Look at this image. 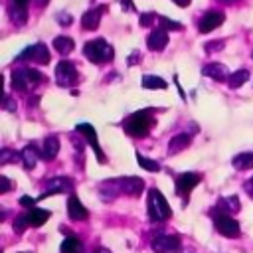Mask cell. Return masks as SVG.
<instances>
[{
  "label": "cell",
  "mask_w": 253,
  "mask_h": 253,
  "mask_svg": "<svg viewBox=\"0 0 253 253\" xmlns=\"http://www.w3.org/2000/svg\"><path fill=\"white\" fill-rule=\"evenodd\" d=\"M154 125V117L148 111H136L125 119V132L132 138H142L150 132Z\"/></svg>",
  "instance_id": "1"
},
{
  "label": "cell",
  "mask_w": 253,
  "mask_h": 253,
  "mask_svg": "<svg viewBox=\"0 0 253 253\" xmlns=\"http://www.w3.org/2000/svg\"><path fill=\"white\" fill-rule=\"evenodd\" d=\"M43 81V75L32 67H18L12 71V87L20 93H28Z\"/></svg>",
  "instance_id": "2"
},
{
  "label": "cell",
  "mask_w": 253,
  "mask_h": 253,
  "mask_svg": "<svg viewBox=\"0 0 253 253\" xmlns=\"http://www.w3.org/2000/svg\"><path fill=\"white\" fill-rule=\"evenodd\" d=\"M83 55L91 63H107V61H111L115 57V49L103 38H97V40H89L83 45Z\"/></svg>",
  "instance_id": "3"
},
{
  "label": "cell",
  "mask_w": 253,
  "mask_h": 253,
  "mask_svg": "<svg viewBox=\"0 0 253 253\" xmlns=\"http://www.w3.org/2000/svg\"><path fill=\"white\" fill-rule=\"evenodd\" d=\"M148 215L152 221H164L172 215V210L166 202V198L162 196V192L158 188H150L148 190Z\"/></svg>",
  "instance_id": "4"
},
{
  "label": "cell",
  "mask_w": 253,
  "mask_h": 253,
  "mask_svg": "<svg viewBox=\"0 0 253 253\" xmlns=\"http://www.w3.org/2000/svg\"><path fill=\"white\" fill-rule=\"evenodd\" d=\"M202 182V176L198 172H184L176 178V194L184 200V204H188V196L190 192Z\"/></svg>",
  "instance_id": "5"
},
{
  "label": "cell",
  "mask_w": 253,
  "mask_h": 253,
  "mask_svg": "<svg viewBox=\"0 0 253 253\" xmlns=\"http://www.w3.org/2000/svg\"><path fill=\"white\" fill-rule=\"evenodd\" d=\"M16 59H18V61H34V63L43 65V63L49 61V51H47V45H45V43L38 42V43H34V45H28Z\"/></svg>",
  "instance_id": "6"
},
{
  "label": "cell",
  "mask_w": 253,
  "mask_h": 253,
  "mask_svg": "<svg viewBox=\"0 0 253 253\" xmlns=\"http://www.w3.org/2000/svg\"><path fill=\"white\" fill-rule=\"evenodd\" d=\"M55 79L61 87H71L77 83V69L71 61L67 59H61L57 65H55Z\"/></svg>",
  "instance_id": "7"
},
{
  "label": "cell",
  "mask_w": 253,
  "mask_h": 253,
  "mask_svg": "<svg viewBox=\"0 0 253 253\" xmlns=\"http://www.w3.org/2000/svg\"><path fill=\"white\" fill-rule=\"evenodd\" d=\"M213 227L217 229V233L225 235V237H235L239 235V223L237 219H233L229 213H215L213 215Z\"/></svg>",
  "instance_id": "8"
},
{
  "label": "cell",
  "mask_w": 253,
  "mask_h": 253,
  "mask_svg": "<svg viewBox=\"0 0 253 253\" xmlns=\"http://www.w3.org/2000/svg\"><path fill=\"white\" fill-rule=\"evenodd\" d=\"M152 251L156 253H178L182 243H180V237L178 235H156L150 243Z\"/></svg>",
  "instance_id": "9"
},
{
  "label": "cell",
  "mask_w": 253,
  "mask_h": 253,
  "mask_svg": "<svg viewBox=\"0 0 253 253\" xmlns=\"http://www.w3.org/2000/svg\"><path fill=\"white\" fill-rule=\"evenodd\" d=\"M117 192H123V194H128V196H140L142 188H144V182L140 178H134V176H126V178H117V180H109Z\"/></svg>",
  "instance_id": "10"
},
{
  "label": "cell",
  "mask_w": 253,
  "mask_h": 253,
  "mask_svg": "<svg viewBox=\"0 0 253 253\" xmlns=\"http://www.w3.org/2000/svg\"><path fill=\"white\" fill-rule=\"evenodd\" d=\"M77 132L79 134H83L85 138H87V142H89V146L95 150V154H97V160L101 162V164H105L107 162V156H105V152L101 150V146H99V138H97V132H95V128L89 125V123H79L77 126Z\"/></svg>",
  "instance_id": "11"
},
{
  "label": "cell",
  "mask_w": 253,
  "mask_h": 253,
  "mask_svg": "<svg viewBox=\"0 0 253 253\" xmlns=\"http://www.w3.org/2000/svg\"><path fill=\"white\" fill-rule=\"evenodd\" d=\"M63 192H73V182L65 176H53L47 180V188L38 200H43V198L53 196V194H63Z\"/></svg>",
  "instance_id": "12"
},
{
  "label": "cell",
  "mask_w": 253,
  "mask_h": 253,
  "mask_svg": "<svg viewBox=\"0 0 253 253\" xmlns=\"http://www.w3.org/2000/svg\"><path fill=\"white\" fill-rule=\"evenodd\" d=\"M223 20H225L223 12L210 10V12H206V14L200 18V22H198V30H200V34H208V32L215 30L217 26H221V24H223Z\"/></svg>",
  "instance_id": "13"
},
{
  "label": "cell",
  "mask_w": 253,
  "mask_h": 253,
  "mask_svg": "<svg viewBox=\"0 0 253 253\" xmlns=\"http://www.w3.org/2000/svg\"><path fill=\"white\" fill-rule=\"evenodd\" d=\"M146 43H148V47H150L152 51H162V49L168 45V32H166L164 28L152 30V34L148 36Z\"/></svg>",
  "instance_id": "14"
},
{
  "label": "cell",
  "mask_w": 253,
  "mask_h": 253,
  "mask_svg": "<svg viewBox=\"0 0 253 253\" xmlns=\"http://www.w3.org/2000/svg\"><path fill=\"white\" fill-rule=\"evenodd\" d=\"M107 12V6H99V8H93V10H87L81 18V26L85 30H95L99 24H101V14Z\"/></svg>",
  "instance_id": "15"
},
{
  "label": "cell",
  "mask_w": 253,
  "mask_h": 253,
  "mask_svg": "<svg viewBox=\"0 0 253 253\" xmlns=\"http://www.w3.org/2000/svg\"><path fill=\"white\" fill-rule=\"evenodd\" d=\"M67 213H69V217L73 219V221H79V219H87V210H85V206L79 202V198L77 196H69V200H67Z\"/></svg>",
  "instance_id": "16"
},
{
  "label": "cell",
  "mask_w": 253,
  "mask_h": 253,
  "mask_svg": "<svg viewBox=\"0 0 253 253\" xmlns=\"http://www.w3.org/2000/svg\"><path fill=\"white\" fill-rule=\"evenodd\" d=\"M202 73H204L206 77L215 79V81H225V79L229 77L225 65H221V63H208V65L202 67Z\"/></svg>",
  "instance_id": "17"
},
{
  "label": "cell",
  "mask_w": 253,
  "mask_h": 253,
  "mask_svg": "<svg viewBox=\"0 0 253 253\" xmlns=\"http://www.w3.org/2000/svg\"><path fill=\"white\" fill-rule=\"evenodd\" d=\"M49 215H51V213H49L47 210H40V208H32L30 211H26V213H24L26 223H28V225H32V227H40V225H42Z\"/></svg>",
  "instance_id": "18"
},
{
  "label": "cell",
  "mask_w": 253,
  "mask_h": 253,
  "mask_svg": "<svg viewBox=\"0 0 253 253\" xmlns=\"http://www.w3.org/2000/svg\"><path fill=\"white\" fill-rule=\"evenodd\" d=\"M190 142H192V138H190V134H186V132L172 136L170 142H168V154H178V152H182L184 148L190 146Z\"/></svg>",
  "instance_id": "19"
},
{
  "label": "cell",
  "mask_w": 253,
  "mask_h": 253,
  "mask_svg": "<svg viewBox=\"0 0 253 253\" xmlns=\"http://www.w3.org/2000/svg\"><path fill=\"white\" fill-rule=\"evenodd\" d=\"M59 152V138L57 136H45L43 138V146H42V156L45 160H53Z\"/></svg>",
  "instance_id": "20"
},
{
  "label": "cell",
  "mask_w": 253,
  "mask_h": 253,
  "mask_svg": "<svg viewBox=\"0 0 253 253\" xmlns=\"http://www.w3.org/2000/svg\"><path fill=\"white\" fill-rule=\"evenodd\" d=\"M20 154H22V164H24L26 170H32L36 166L38 158H40V150L36 146H32V144H28Z\"/></svg>",
  "instance_id": "21"
},
{
  "label": "cell",
  "mask_w": 253,
  "mask_h": 253,
  "mask_svg": "<svg viewBox=\"0 0 253 253\" xmlns=\"http://www.w3.org/2000/svg\"><path fill=\"white\" fill-rule=\"evenodd\" d=\"M53 49L59 51L61 55H67V53H71L75 49V42L71 38H67V36H57L53 40Z\"/></svg>",
  "instance_id": "22"
},
{
  "label": "cell",
  "mask_w": 253,
  "mask_h": 253,
  "mask_svg": "<svg viewBox=\"0 0 253 253\" xmlns=\"http://www.w3.org/2000/svg\"><path fill=\"white\" fill-rule=\"evenodd\" d=\"M59 251H61V253H83V243H81L77 237L69 235V237H65V239L61 241Z\"/></svg>",
  "instance_id": "23"
},
{
  "label": "cell",
  "mask_w": 253,
  "mask_h": 253,
  "mask_svg": "<svg viewBox=\"0 0 253 253\" xmlns=\"http://www.w3.org/2000/svg\"><path fill=\"white\" fill-rule=\"evenodd\" d=\"M217 210L221 213H231V211H239V198L237 196H229V198H221L217 204Z\"/></svg>",
  "instance_id": "24"
},
{
  "label": "cell",
  "mask_w": 253,
  "mask_h": 253,
  "mask_svg": "<svg viewBox=\"0 0 253 253\" xmlns=\"http://www.w3.org/2000/svg\"><path fill=\"white\" fill-rule=\"evenodd\" d=\"M140 83L144 89H166L168 87V83L158 75H142Z\"/></svg>",
  "instance_id": "25"
},
{
  "label": "cell",
  "mask_w": 253,
  "mask_h": 253,
  "mask_svg": "<svg viewBox=\"0 0 253 253\" xmlns=\"http://www.w3.org/2000/svg\"><path fill=\"white\" fill-rule=\"evenodd\" d=\"M233 166L237 170H249L253 168V152H241L233 158Z\"/></svg>",
  "instance_id": "26"
},
{
  "label": "cell",
  "mask_w": 253,
  "mask_h": 253,
  "mask_svg": "<svg viewBox=\"0 0 253 253\" xmlns=\"http://www.w3.org/2000/svg\"><path fill=\"white\" fill-rule=\"evenodd\" d=\"M247 79H249V71H247V69H239V71H235V73H231V75L227 77V85H229L231 89H237V87H241Z\"/></svg>",
  "instance_id": "27"
},
{
  "label": "cell",
  "mask_w": 253,
  "mask_h": 253,
  "mask_svg": "<svg viewBox=\"0 0 253 253\" xmlns=\"http://www.w3.org/2000/svg\"><path fill=\"white\" fill-rule=\"evenodd\" d=\"M136 160H138V166H140V168H144V170H148V172H160L158 160H152V158H148V156H142L140 152H136Z\"/></svg>",
  "instance_id": "28"
},
{
  "label": "cell",
  "mask_w": 253,
  "mask_h": 253,
  "mask_svg": "<svg viewBox=\"0 0 253 253\" xmlns=\"http://www.w3.org/2000/svg\"><path fill=\"white\" fill-rule=\"evenodd\" d=\"M158 24H160V28H164L166 32L168 30H184V26L180 24V22H174V20H170V18H166V16H158Z\"/></svg>",
  "instance_id": "29"
},
{
  "label": "cell",
  "mask_w": 253,
  "mask_h": 253,
  "mask_svg": "<svg viewBox=\"0 0 253 253\" xmlns=\"http://www.w3.org/2000/svg\"><path fill=\"white\" fill-rule=\"evenodd\" d=\"M16 158H22V154H18V152H14L10 148H2V152H0V162L2 164H8V162H12Z\"/></svg>",
  "instance_id": "30"
},
{
  "label": "cell",
  "mask_w": 253,
  "mask_h": 253,
  "mask_svg": "<svg viewBox=\"0 0 253 253\" xmlns=\"http://www.w3.org/2000/svg\"><path fill=\"white\" fill-rule=\"evenodd\" d=\"M12 227H14V231H16V233H22L26 227H30V225L26 223V217H24V213H22V215H18V217L14 219V225H12Z\"/></svg>",
  "instance_id": "31"
},
{
  "label": "cell",
  "mask_w": 253,
  "mask_h": 253,
  "mask_svg": "<svg viewBox=\"0 0 253 253\" xmlns=\"http://www.w3.org/2000/svg\"><path fill=\"white\" fill-rule=\"evenodd\" d=\"M154 18H156V14H154V12H146V14H142V16H140V20H138V22H140V26H142V28H148V26H152Z\"/></svg>",
  "instance_id": "32"
},
{
  "label": "cell",
  "mask_w": 253,
  "mask_h": 253,
  "mask_svg": "<svg viewBox=\"0 0 253 253\" xmlns=\"http://www.w3.org/2000/svg\"><path fill=\"white\" fill-rule=\"evenodd\" d=\"M225 43H223V40H215V42H208L206 45H204V49L206 51H217V49H221Z\"/></svg>",
  "instance_id": "33"
},
{
  "label": "cell",
  "mask_w": 253,
  "mask_h": 253,
  "mask_svg": "<svg viewBox=\"0 0 253 253\" xmlns=\"http://www.w3.org/2000/svg\"><path fill=\"white\" fill-rule=\"evenodd\" d=\"M36 198H30V196H22L20 198V206H24V208H28V210H32L34 206H36Z\"/></svg>",
  "instance_id": "34"
},
{
  "label": "cell",
  "mask_w": 253,
  "mask_h": 253,
  "mask_svg": "<svg viewBox=\"0 0 253 253\" xmlns=\"http://www.w3.org/2000/svg\"><path fill=\"white\" fill-rule=\"evenodd\" d=\"M10 188H12V182L8 180V176H0V192L6 194V192H10Z\"/></svg>",
  "instance_id": "35"
},
{
  "label": "cell",
  "mask_w": 253,
  "mask_h": 253,
  "mask_svg": "<svg viewBox=\"0 0 253 253\" xmlns=\"http://www.w3.org/2000/svg\"><path fill=\"white\" fill-rule=\"evenodd\" d=\"M57 22H59L61 26H69V24L73 22V18H71L69 14H57Z\"/></svg>",
  "instance_id": "36"
},
{
  "label": "cell",
  "mask_w": 253,
  "mask_h": 253,
  "mask_svg": "<svg viewBox=\"0 0 253 253\" xmlns=\"http://www.w3.org/2000/svg\"><path fill=\"white\" fill-rule=\"evenodd\" d=\"M28 2H30V0H10L12 8H16V10H26Z\"/></svg>",
  "instance_id": "37"
},
{
  "label": "cell",
  "mask_w": 253,
  "mask_h": 253,
  "mask_svg": "<svg viewBox=\"0 0 253 253\" xmlns=\"http://www.w3.org/2000/svg\"><path fill=\"white\" fill-rule=\"evenodd\" d=\"M2 107L8 109V111H16V103H12V99L8 95H4V101H2Z\"/></svg>",
  "instance_id": "38"
},
{
  "label": "cell",
  "mask_w": 253,
  "mask_h": 253,
  "mask_svg": "<svg viewBox=\"0 0 253 253\" xmlns=\"http://www.w3.org/2000/svg\"><path fill=\"white\" fill-rule=\"evenodd\" d=\"M121 2V6H123V10H128V12H134V4H132V0H119Z\"/></svg>",
  "instance_id": "39"
},
{
  "label": "cell",
  "mask_w": 253,
  "mask_h": 253,
  "mask_svg": "<svg viewBox=\"0 0 253 253\" xmlns=\"http://www.w3.org/2000/svg\"><path fill=\"white\" fill-rule=\"evenodd\" d=\"M243 188H245V192H247V194L253 198V178H249V180L243 184Z\"/></svg>",
  "instance_id": "40"
},
{
  "label": "cell",
  "mask_w": 253,
  "mask_h": 253,
  "mask_svg": "<svg viewBox=\"0 0 253 253\" xmlns=\"http://www.w3.org/2000/svg\"><path fill=\"white\" fill-rule=\"evenodd\" d=\"M136 59H138V51L134 49V51H132V55L126 59V65H134V63H136Z\"/></svg>",
  "instance_id": "41"
},
{
  "label": "cell",
  "mask_w": 253,
  "mask_h": 253,
  "mask_svg": "<svg viewBox=\"0 0 253 253\" xmlns=\"http://www.w3.org/2000/svg\"><path fill=\"white\" fill-rule=\"evenodd\" d=\"M176 6H180V8H184V6H188L190 4V0H172Z\"/></svg>",
  "instance_id": "42"
},
{
  "label": "cell",
  "mask_w": 253,
  "mask_h": 253,
  "mask_svg": "<svg viewBox=\"0 0 253 253\" xmlns=\"http://www.w3.org/2000/svg\"><path fill=\"white\" fill-rule=\"evenodd\" d=\"M217 2H223V4H235L237 0H217Z\"/></svg>",
  "instance_id": "43"
},
{
  "label": "cell",
  "mask_w": 253,
  "mask_h": 253,
  "mask_svg": "<svg viewBox=\"0 0 253 253\" xmlns=\"http://www.w3.org/2000/svg\"><path fill=\"white\" fill-rule=\"evenodd\" d=\"M95 253H111V251H109V249H103V247H101V249H97Z\"/></svg>",
  "instance_id": "44"
},
{
  "label": "cell",
  "mask_w": 253,
  "mask_h": 253,
  "mask_svg": "<svg viewBox=\"0 0 253 253\" xmlns=\"http://www.w3.org/2000/svg\"><path fill=\"white\" fill-rule=\"evenodd\" d=\"M45 2H47V0H38V4H40V6H43Z\"/></svg>",
  "instance_id": "45"
}]
</instances>
